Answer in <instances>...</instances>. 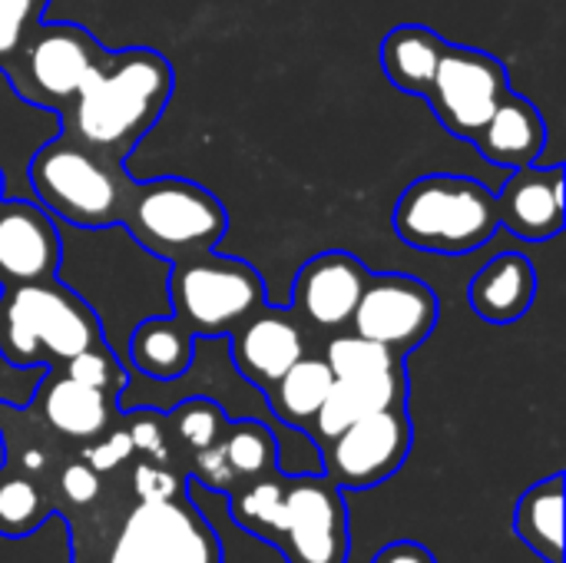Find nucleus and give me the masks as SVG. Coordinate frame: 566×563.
<instances>
[{
    "label": "nucleus",
    "instance_id": "9d476101",
    "mask_svg": "<svg viewBox=\"0 0 566 563\" xmlns=\"http://www.w3.org/2000/svg\"><path fill=\"white\" fill-rule=\"evenodd\" d=\"M415 445L408 405L375 411L318 448L322 475L342 491H368L391 481Z\"/></svg>",
    "mask_w": 566,
    "mask_h": 563
},
{
    "label": "nucleus",
    "instance_id": "72a5a7b5",
    "mask_svg": "<svg viewBox=\"0 0 566 563\" xmlns=\"http://www.w3.org/2000/svg\"><path fill=\"white\" fill-rule=\"evenodd\" d=\"M0 189H3V176H0Z\"/></svg>",
    "mask_w": 566,
    "mask_h": 563
},
{
    "label": "nucleus",
    "instance_id": "c85d7f7f",
    "mask_svg": "<svg viewBox=\"0 0 566 563\" xmlns=\"http://www.w3.org/2000/svg\"><path fill=\"white\" fill-rule=\"evenodd\" d=\"M322 358L328 362L335 378H365V375H381V372H391V368L405 365L401 355H395L381 342H371V338H365L358 332L335 335L325 345Z\"/></svg>",
    "mask_w": 566,
    "mask_h": 563
},
{
    "label": "nucleus",
    "instance_id": "4468645a",
    "mask_svg": "<svg viewBox=\"0 0 566 563\" xmlns=\"http://www.w3.org/2000/svg\"><path fill=\"white\" fill-rule=\"evenodd\" d=\"M60 232L53 216L23 199H0V285L53 279L60 269Z\"/></svg>",
    "mask_w": 566,
    "mask_h": 563
},
{
    "label": "nucleus",
    "instance_id": "f3484780",
    "mask_svg": "<svg viewBox=\"0 0 566 563\" xmlns=\"http://www.w3.org/2000/svg\"><path fill=\"white\" fill-rule=\"evenodd\" d=\"M46 428L73 445H86L119 421V398L83 385L63 372H46L27 405Z\"/></svg>",
    "mask_w": 566,
    "mask_h": 563
},
{
    "label": "nucleus",
    "instance_id": "6e6552de",
    "mask_svg": "<svg viewBox=\"0 0 566 563\" xmlns=\"http://www.w3.org/2000/svg\"><path fill=\"white\" fill-rule=\"evenodd\" d=\"M169 302L196 338H219L265 305V282L255 265L206 252L172 262Z\"/></svg>",
    "mask_w": 566,
    "mask_h": 563
},
{
    "label": "nucleus",
    "instance_id": "a211bd4d",
    "mask_svg": "<svg viewBox=\"0 0 566 563\" xmlns=\"http://www.w3.org/2000/svg\"><path fill=\"white\" fill-rule=\"evenodd\" d=\"M494 196L501 226L527 242H547L564 229V166H521Z\"/></svg>",
    "mask_w": 566,
    "mask_h": 563
},
{
    "label": "nucleus",
    "instance_id": "5701e85b",
    "mask_svg": "<svg viewBox=\"0 0 566 563\" xmlns=\"http://www.w3.org/2000/svg\"><path fill=\"white\" fill-rule=\"evenodd\" d=\"M196 335L169 312L139 322L129 335V362L156 382H176L192 368Z\"/></svg>",
    "mask_w": 566,
    "mask_h": 563
},
{
    "label": "nucleus",
    "instance_id": "a878e982",
    "mask_svg": "<svg viewBox=\"0 0 566 563\" xmlns=\"http://www.w3.org/2000/svg\"><path fill=\"white\" fill-rule=\"evenodd\" d=\"M332 382H335V375H332V368H328V362L322 355H302L262 395H265L272 415L282 425H289L295 431H308V425L315 421Z\"/></svg>",
    "mask_w": 566,
    "mask_h": 563
},
{
    "label": "nucleus",
    "instance_id": "4be33fe9",
    "mask_svg": "<svg viewBox=\"0 0 566 563\" xmlns=\"http://www.w3.org/2000/svg\"><path fill=\"white\" fill-rule=\"evenodd\" d=\"M537 295V272L524 252H501L494 256L468 289V302L478 319L491 325H514L521 322Z\"/></svg>",
    "mask_w": 566,
    "mask_h": 563
},
{
    "label": "nucleus",
    "instance_id": "20e7f679",
    "mask_svg": "<svg viewBox=\"0 0 566 563\" xmlns=\"http://www.w3.org/2000/svg\"><path fill=\"white\" fill-rule=\"evenodd\" d=\"M391 226L411 249L468 256L501 229L497 196L471 176L431 173L405 186L395 202Z\"/></svg>",
    "mask_w": 566,
    "mask_h": 563
},
{
    "label": "nucleus",
    "instance_id": "7c9ffc66",
    "mask_svg": "<svg viewBox=\"0 0 566 563\" xmlns=\"http://www.w3.org/2000/svg\"><path fill=\"white\" fill-rule=\"evenodd\" d=\"M129 441H133V451L143 455V458H156V461H176L172 455V445H169V425H166V415L163 411H153V408H136V411H126L119 415Z\"/></svg>",
    "mask_w": 566,
    "mask_h": 563
},
{
    "label": "nucleus",
    "instance_id": "cd10ccee",
    "mask_svg": "<svg viewBox=\"0 0 566 563\" xmlns=\"http://www.w3.org/2000/svg\"><path fill=\"white\" fill-rule=\"evenodd\" d=\"M166 425H169V445H172V455L176 461L189 465L192 455L212 448L226 428H229V415L222 411V405H216L212 398H186L179 402L169 415H166Z\"/></svg>",
    "mask_w": 566,
    "mask_h": 563
},
{
    "label": "nucleus",
    "instance_id": "2f4dec72",
    "mask_svg": "<svg viewBox=\"0 0 566 563\" xmlns=\"http://www.w3.org/2000/svg\"><path fill=\"white\" fill-rule=\"evenodd\" d=\"M46 0H0V70L23 46L30 30L43 20Z\"/></svg>",
    "mask_w": 566,
    "mask_h": 563
},
{
    "label": "nucleus",
    "instance_id": "39448f33",
    "mask_svg": "<svg viewBox=\"0 0 566 563\" xmlns=\"http://www.w3.org/2000/svg\"><path fill=\"white\" fill-rule=\"evenodd\" d=\"M119 226L129 229L136 246L172 265L216 252L229 229V212L206 186L179 176H159L129 183Z\"/></svg>",
    "mask_w": 566,
    "mask_h": 563
},
{
    "label": "nucleus",
    "instance_id": "aec40b11",
    "mask_svg": "<svg viewBox=\"0 0 566 563\" xmlns=\"http://www.w3.org/2000/svg\"><path fill=\"white\" fill-rule=\"evenodd\" d=\"M408 395H411V382H408L405 365L381 372V375H365V378H335L305 435L312 438L315 448H322L348 425H355L375 411L408 405Z\"/></svg>",
    "mask_w": 566,
    "mask_h": 563
},
{
    "label": "nucleus",
    "instance_id": "412c9836",
    "mask_svg": "<svg viewBox=\"0 0 566 563\" xmlns=\"http://www.w3.org/2000/svg\"><path fill=\"white\" fill-rule=\"evenodd\" d=\"M471 143L488 163L501 169H521L541 159L547 146V123L527 96L507 90Z\"/></svg>",
    "mask_w": 566,
    "mask_h": 563
},
{
    "label": "nucleus",
    "instance_id": "bb28decb",
    "mask_svg": "<svg viewBox=\"0 0 566 563\" xmlns=\"http://www.w3.org/2000/svg\"><path fill=\"white\" fill-rule=\"evenodd\" d=\"M56 514L53 494L30 475L0 465V538L20 541L36 534Z\"/></svg>",
    "mask_w": 566,
    "mask_h": 563
},
{
    "label": "nucleus",
    "instance_id": "b1692460",
    "mask_svg": "<svg viewBox=\"0 0 566 563\" xmlns=\"http://www.w3.org/2000/svg\"><path fill=\"white\" fill-rule=\"evenodd\" d=\"M444 37L421 23H401L388 30L381 40V70L385 76L411 96H424L431 90L434 70L444 53Z\"/></svg>",
    "mask_w": 566,
    "mask_h": 563
},
{
    "label": "nucleus",
    "instance_id": "393cba45",
    "mask_svg": "<svg viewBox=\"0 0 566 563\" xmlns=\"http://www.w3.org/2000/svg\"><path fill=\"white\" fill-rule=\"evenodd\" d=\"M514 534L544 563H564V475L531 484L514 511Z\"/></svg>",
    "mask_w": 566,
    "mask_h": 563
},
{
    "label": "nucleus",
    "instance_id": "2eb2a0df",
    "mask_svg": "<svg viewBox=\"0 0 566 563\" xmlns=\"http://www.w3.org/2000/svg\"><path fill=\"white\" fill-rule=\"evenodd\" d=\"M275 468H279V441L272 428L242 418V421H229L226 435L212 448L189 458L186 478L189 484L196 481L216 494H229L232 488L255 481Z\"/></svg>",
    "mask_w": 566,
    "mask_h": 563
},
{
    "label": "nucleus",
    "instance_id": "423d86ee",
    "mask_svg": "<svg viewBox=\"0 0 566 563\" xmlns=\"http://www.w3.org/2000/svg\"><path fill=\"white\" fill-rule=\"evenodd\" d=\"M27 179L36 192V206L76 229L119 226L133 183L123 166L106 163L63 133L30 159Z\"/></svg>",
    "mask_w": 566,
    "mask_h": 563
},
{
    "label": "nucleus",
    "instance_id": "f03ea898",
    "mask_svg": "<svg viewBox=\"0 0 566 563\" xmlns=\"http://www.w3.org/2000/svg\"><path fill=\"white\" fill-rule=\"evenodd\" d=\"M226 498L235 528L275 548L285 563H348L345 494L325 475H285L275 468Z\"/></svg>",
    "mask_w": 566,
    "mask_h": 563
},
{
    "label": "nucleus",
    "instance_id": "1a4fd4ad",
    "mask_svg": "<svg viewBox=\"0 0 566 563\" xmlns=\"http://www.w3.org/2000/svg\"><path fill=\"white\" fill-rule=\"evenodd\" d=\"M103 46L76 23H36L3 66L13 93L40 110L60 113L99 60Z\"/></svg>",
    "mask_w": 566,
    "mask_h": 563
},
{
    "label": "nucleus",
    "instance_id": "9b49d317",
    "mask_svg": "<svg viewBox=\"0 0 566 563\" xmlns=\"http://www.w3.org/2000/svg\"><path fill=\"white\" fill-rule=\"evenodd\" d=\"M507 70L494 53L478 46L444 43L431 90L424 93L431 113L454 139H474L501 96L507 93Z\"/></svg>",
    "mask_w": 566,
    "mask_h": 563
},
{
    "label": "nucleus",
    "instance_id": "0eeeda50",
    "mask_svg": "<svg viewBox=\"0 0 566 563\" xmlns=\"http://www.w3.org/2000/svg\"><path fill=\"white\" fill-rule=\"evenodd\" d=\"M86 563H226L222 544L189 491L136 498Z\"/></svg>",
    "mask_w": 566,
    "mask_h": 563
},
{
    "label": "nucleus",
    "instance_id": "ddd939ff",
    "mask_svg": "<svg viewBox=\"0 0 566 563\" xmlns=\"http://www.w3.org/2000/svg\"><path fill=\"white\" fill-rule=\"evenodd\" d=\"M368 275V265L352 252H318L295 272L289 312L318 332H342L352 325Z\"/></svg>",
    "mask_w": 566,
    "mask_h": 563
},
{
    "label": "nucleus",
    "instance_id": "473e14b6",
    "mask_svg": "<svg viewBox=\"0 0 566 563\" xmlns=\"http://www.w3.org/2000/svg\"><path fill=\"white\" fill-rule=\"evenodd\" d=\"M371 563H438V557L418 541H391L371 557Z\"/></svg>",
    "mask_w": 566,
    "mask_h": 563
},
{
    "label": "nucleus",
    "instance_id": "c756f323",
    "mask_svg": "<svg viewBox=\"0 0 566 563\" xmlns=\"http://www.w3.org/2000/svg\"><path fill=\"white\" fill-rule=\"evenodd\" d=\"M53 372H63V375H70V378H76L83 385H93V388H99V392H106L113 398H123V392H126V368H123V362L116 358V352L106 342L73 355L66 365H60Z\"/></svg>",
    "mask_w": 566,
    "mask_h": 563
},
{
    "label": "nucleus",
    "instance_id": "f8f14e48",
    "mask_svg": "<svg viewBox=\"0 0 566 563\" xmlns=\"http://www.w3.org/2000/svg\"><path fill=\"white\" fill-rule=\"evenodd\" d=\"M441 319V302L434 289L421 279L381 272L368 275L365 292L352 315V332L381 342L395 355L408 358L428 342Z\"/></svg>",
    "mask_w": 566,
    "mask_h": 563
},
{
    "label": "nucleus",
    "instance_id": "dca6fc26",
    "mask_svg": "<svg viewBox=\"0 0 566 563\" xmlns=\"http://www.w3.org/2000/svg\"><path fill=\"white\" fill-rule=\"evenodd\" d=\"M229 335H232V362L239 375L252 382L259 392H265L279 375H285L302 355H308L305 332L289 309L262 305Z\"/></svg>",
    "mask_w": 566,
    "mask_h": 563
},
{
    "label": "nucleus",
    "instance_id": "7ed1b4c3",
    "mask_svg": "<svg viewBox=\"0 0 566 563\" xmlns=\"http://www.w3.org/2000/svg\"><path fill=\"white\" fill-rule=\"evenodd\" d=\"M106 342L99 315L63 282L7 285L0 295V358L13 368H60Z\"/></svg>",
    "mask_w": 566,
    "mask_h": 563
},
{
    "label": "nucleus",
    "instance_id": "6ab92c4d",
    "mask_svg": "<svg viewBox=\"0 0 566 563\" xmlns=\"http://www.w3.org/2000/svg\"><path fill=\"white\" fill-rule=\"evenodd\" d=\"M0 445H3L0 465L36 478L53 494V504L60 508V471L70 458L80 455V445L60 438L30 408H17L10 402H0Z\"/></svg>",
    "mask_w": 566,
    "mask_h": 563
},
{
    "label": "nucleus",
    "instance_id": "f257e3e1",
    "mask_svg": "<svg viewBox=\"0 0 566 563\" xmlns=\"http://www.w3.org/2000/svg\"><path fill=\"white\" fill-rule=\"evenodd\" d=\"M172 66L149 46L103 50L76 96L56 113L60 133L123 166L172 96Z\"/></svg>",
    "mask_w": 566,
    "mask_h": 563
}]
</instances>
